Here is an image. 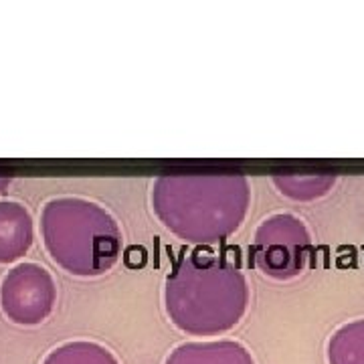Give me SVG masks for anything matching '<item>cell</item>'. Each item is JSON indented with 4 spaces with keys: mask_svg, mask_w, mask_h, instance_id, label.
Returning a JSON list of instances; mask_svg holds the SVG:
<instances>
[{
    "mask_svg": "<svg viewBox=\"0 0 364 364\" xmlns=\"http://www.w3.org/2000/svg\"><path fill=\"white\" fill-rule=\"evenodd\" d=\"M164 310L170 322L191 336H219L233 330L251 301L247 275L210 253L182 257L164 279Z\"/></svg>",
    "mask_w": 364,
    "mask_h": 364,
    "instance_id": "7a4b0ae2",
    "label": "cell"
},
{
    "mask_svg": "<svg viewBox=\"0 0 364 364\" xmlns=\"http://www.w3.org/2000/svg\"><path fill=\"white\" fill-rule=\"evenodd\" d=\"M57 304V286L43 265L25 261L14 265L0 284V308L18 326H37L51 316Z\"/></svg>",
    "mask_w": 364,
    "mask_h": 364,
    "instance_id": "5b68a950",
    "label": "cell"
},
{
    "mask_svg": "<svg viewBox=\"0 0 364 364\" xmlns=\"http://www.w3.org/2000/svg\"><path fill=\"white\" fill-rule=\"evenodd\" d=\"M338 176L328 170H312V172H294L282 170L272 174L273 186L277 193L296 203H312L324 198L336 186Z\"/></svg>",
    "mask_w": 364,
    "mask_h": 364,
    "instance_id": "ba28073f",
    "label": "cell"
},
{
    "mask_svg": "<svg viewBox=\"0 0 364 364\" xmlns=\"http://www.w3.org/2000/svg\"><path fill=\"white\" fill-rule=\"evenodd\" d=\"M253 267L275 282H289L306 272L312 255V233L304 219L275 213L259 223L249 249Z\"/></svg>",
    "mask_w": 364,
    "mask_h": 364,
    "instance_id": "277c9868",
    "label": "cell"
},
{
    "mask_svg": "<svg viewBox=\"0 0 364 364\" xmlns=\"http://www.w3.org/2000/svg\"><path fill=\"white\" fill-rule=\"evenodd\" d=\"M328 364H364V318L342 324L330 336Z\"/></svg>",
    "mask_w": 364,
    "mask_h": 364,
    "instance_id": "9c48e42d",
    "label": "cell"
},
{
    "mask_svg": "<svg viewBox=\"0 0 364 364\" xmlns=\"http://www.w3.org/2000/svg\"><path fill=\"white\" fill-rule=\"evenodd\" d=\"M11 182H13V178L9 174H0V195L6 193V188L11 186Z\"/></svg>",
    "mask_w": 364,
    "mask_h": 364,
    "instance_id": "8fae6325",
    "label": "cell"
},
{
    "mask_svg": "<svg viewBox=\"0 0 364 364\" xmlns=\"http://www.w3.org/2000/svg\"><path fill=\"white\" fill-rule=\"evenodd\" d=\"M35 241V221L16 200H0V263L25 257Z\"/></svg>",
    "mask_w": 364,
    "mask_h": 364,
    "instance_id": "8992f818",
    "label": "cell"
},
{
    "mask_svg": "<svg viewBox=\"0 0 364 364\" xmlns=\"http://www.w3.org/2000/svg\"><path fill=\"white\" fill-rule=\"evenodd\" d=\"M160 225L191 245H217L247 219L251 182L241 172L160 174L150 193Z\"/></svg>",
    "mask_w": 364,
    "mask_h": 364,
    "instance_id": "6da1fadb",
    "label": "cell"
},
{
    "mask_svg": "<svg viewBox=\"0 0 364 364\" xmlns=\"http://www.w3.org/2000/svg\"><path fill=\"white\" fill-rule=\"evenodd\" d=\"M43 364H119L116 354L97 342L73 340L51 350Z\"/></svg>",
    "mask_w": 364,
    "mask_h": 364,
    "instance_id": "30bf717a",
    "label": "cell"
},
{
    "mask_svg": "<svg viewBox=\"0 0 364 364\" xmlns=\"http://www.w3.org/2000/svg\"><path fill=\"white\" fill-rule=\"evenodd\" d=\"M164 364H255V358L237 340H200L176 346Z\"/></svg>",
    "mask_w": 364,
    "mask_h": 364,
    "instance_id": "52a82bcc",
    "label": "cell"
},
{
    "mask_svg": "<svg viewBox=\"0 0 364 364\" xmlns=\"http://www.w3.org/2000/svg\"><path fill=\"white\" fill-rule=\"evenodd\" d=\"M43 245L63 272L97 277L119 259L124 237L114 215L81 196H57L41 210Z\"/></svg>",
    "mask_w": 364,
    "mask_h": 364,
    "instance_id": "3957f363",
    "label": "cell"
}]
</instances>
